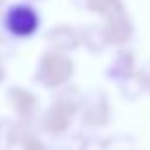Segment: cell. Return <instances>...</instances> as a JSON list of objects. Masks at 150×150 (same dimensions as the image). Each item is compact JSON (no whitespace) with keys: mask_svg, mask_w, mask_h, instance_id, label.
I'll use <instances>...</instances> for the list:
<instances>
[{"mask_svg":"<svg viewBox=\"0 0 150 150\" xmlns=\"http://www.w3.org/2000/svg\"><path fill=\"white\" fill-rule=\"evenodd\" d=\"M83 103V96L78 90H62L58 97L51 103V106L41 115L39 120V131L41 134H48L51 139L60 138L67 132H71L72 122L80 115Z\"/></svg>","mask_w":150,"mask_h":150,"instance_id":"6da1fadb","label":"cell"},{"mask_svg":"<svg viewBox=\"0 0 150 150\" xmlns=\"http://www.w3.org/2000/svg\"><path fill=\"white\" fill-rule=\"evenodd\" d=\"M83 150H110L108 139L106 138H99V136H87Z\"/></svg>","mask_w":150,"mask_h":150,"instance_id":"8992f818","label":"cell"},{"mask_svg":"<svg viewBox=\"0 0 150 150\" xmlns=\"http://www.w3.org/2000/svg\"><path fill=\"white\" fill-rule=\"evenodd\" d=\"M9 103H11V108L16 115V120H20V122L32 124L41 115L39 99L27 88H21V87L11 88L9 90Z\"/></svg>","mask_w":150,"mask_h":150,"instance_id":"277c9868","label":"cell"},{"mask_svg":"<svg viewBox=\"0 0 150 150\" xmlns=\"http://www.w3.org/2000/svg\"><path fill=\"white\" fill-rule=\"evenodd\" d=\"M80 118H81L83 127L92 129V131L108 127L113 118V110L106 94L101 90H96V92H90L88 96H83Z\"/></svg>","mask_w":150,"mask_h":150,"instance_id":"7a4b0ae2","label":"cell"},{"mask_svg":"<svg viewBox=\"0 0 150 150\" xmlns=\"http://www.w3.org/2000/svg\"><path fill=\"white\" fill-rule=\"evenodd\" d=\"M87 136L81 132H67L60 138L51 139V150H83Z\"/></svg>","mask_w":150,"mask_h":150,"instance_id":"5b68a950","label":"cell"},{"mask_svg":"<svg viewBox=\"0 0 150 150\" xmlns=\"http://www.w3.org/2000/svg\"><path fill=\"white\" fill-rule=\"evenodd\" d=\"M72 74V64L60 55H48L42 58L37 71V81L46 88H58Z\"/></svg>","mask_w":150,"mask_h":150,"instance_id":"3957f363","label":"cell"},{"mask_svg":"<svg viewBox=\"0 0 150 150\" xmlns=\"http://www.w3.org/2000/svg\"><path fill=\"white\" fill-rule=\"evenodd\" d=\"M13 120L0 118V150H7L9 146V132H11Z\"/></svg>","mask_w":150,"mask_h":150,"instance_id":"52a82bcc","label":"cell"}]
</instances>
